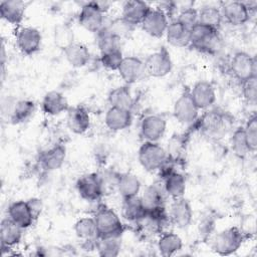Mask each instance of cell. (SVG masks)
Listing matches in <instances>:
<instances>
[{"mask_svg": "<svg viewBox=\"0 0 257 257\" xmlns=\"http://www.w3.org/2000/svg\"><path fill=\"white\" fill-rule=\"evenodd\" d=\"M233 122L234 118L227 111L212 109L202 116L199 128L205 137L218 141L231 131Z\"/></svg>", "mask_w": 257, "mask_h": 257, "instance_id": "6da1fadb", "label": "cell"}, {"mask_svg": "<svg viewBox=\"0 0 257 257\" xmlns=\"http://www.w3.org/2000/svg\"><path fill=\"white\" fill-rule=\"evenodd\" d=\"M219 31L198 23L190 29V45L202 52L214 53L220 47Z\"/></svg>", "mask_w": 257, "mask_h": 257, "instance_id": "7a4b0ae2", "label": "cell"}, {"mask_svg": "<svg viewBox=\"0 0 257 257\" xmlns=\"http://www.w3.org/2000/svg\"><path fill=\"white\" fill-rule=\"evenodd\" d=\"M138 160L147 172L159 171L169 160L167 151L158 142H144L138 152Z\"/></svg>", "mask_w": 257, "mask_h": 257, "instance_id": "3957f363", "label": "cell"}, {"mask_svg": "<svg viewBox=\"0 0 257 257\" xmlns=\"http://www.w3.org/2000/svg\"><path fill=\"white\" fill-rule=\"evenodd\" d=\"M244 239V234L238 227H229L214 237L212 249L222 256L231 255L241 247Z\"/></svg>", "mask_w": 257, "mask_h": 257, "instance_id": "277c9868", "label": "cell"}, {"mask_svg": "<svg viewBox=\"0 0 257 257\" xmlns=\"http://www.w3.org/2000/svg\"><path fill=\"white\" fill-rule=\"evenodd\" d=\"M98 237L120 236L123 231V225L118 215L110 208L100 207L93 216Z\"/></svg>", "mask_w": 257, "mask_h": 257, "instance_id": "5b68a950", "label": "cell"}, {"mask_svg": "<svg viewBox=\"0 0 257 257\" xmlns=\"http://www.w3.org/2000/svg\"><path fill=\"white\" fill-rule=\"evenodd\" d=\"M144 65L146 74L152 77H164L171 72L173 61L170 52L162 47L150 54L144 61Z\"/></svg>", "mask_w": 257, "mask_h": 257, "instance_id": "8992f818", "label": "cell"}, {"mask_svg": "<svg viewBox=\"0 0 257 257\" xmlns=\"http://www.w3.org/2000/svg\"><path fill=\"white\" fill-rule=\"evenodd\" d=\"M79 24L89 32L98 33L104 27V13L96 1H90L81 6L78 13Z\"/></svg>", "mask_w": 257, "mask_h": 257, "instance_id": "52a82bcc", "label": "cell"}, {"mask_svg": "<svg viewBox=\"0 0 257 257\" xmlns=\"http://www.w3.org/2000/svg\"><path fill=\"white\" fill-rule=\"evenodd\" d=\"M230 68L233 75L243 82L253 76H257L256 58L245 51L236 52L230 62Z\"/></svg>", "mask_w": 257, "mask_h": 257, "instance_id": "ba28073f", "label": "cell"}, {"mask_svg": "<svg viewBox=\"0 0 257 257\" xmlns=\"http://www.w3.org/2000/svg\"><path fill=\"white\" fill-rule=\"evenodd\" d=\"M173 114L179 122L184 124H190L197 120L199 115V108L194 103L188 89L183 91V93L175 101Z\"/></svg>", "mask_w": 257, "mask_h": 257, "instance_id": "9c48e42d", "label": "cell"}, {"mask_svg": "<svg viewBox=\"0 0 257 257\" xmlns=\"http://www.w3.org/2000/svg\"><path fill=\"white\" fill-rule=\"evenodd\" d=\"M79 196L88 202L98 201L103 195V189L98 174L89 173L81 176L76 182Z\"/></svg>", "mask_w": 257, "mask_h": 257, "instance_id": "30bf717a", "label": "cell"}, {"mask_svg": "<svg viewBox=\"0 0 257 257\" xmlns=\"http://www.w3.org/2000/svg\"><path fill=\"white\" fill-rule=\"evenodd\" d=\"M16 45L25 55H32L40 49L42 36L38 29L30 26L20 27L16 32Z\"/></svg>", "mask_w": 257, "mask_h": 257, "instance_id": "8fae6325", "label": "cell"}, {"mask_svg": "<svg viewBox=\"0 0 257 257\" xmlns=\"http://www.w3.org/2000/svg\"><path fill=\"white\" fill-rule=\"evenodd\" d=\"M169 218L171 224L177 228H187L193 219V210L189 201L184 197L173 199L169 209Z\"/></svg>", "mask_w": 257, "mask_h": 257, "instance_id": "7c38bea8", "label": "cell"}, {"mask_svg": "<svg viewBox=\"0 0 257 257\" xmlns=\"http://www.w3.org/2000/svg\"><path fill=\"white\" fill-rule=\"evenodd\" d=\"M167 122L165 118L157 114L146 115L140 125L141 136L146 142H158L166 133Z\"/></svg>", "mask_w": 257, "mask_h": 257, "instance_id": "4fadbf2b", "label": "cell"}, {"mask_svg": "<svg viewBox=\"0 0 257 257\" xmlns=\"http://www.w3.org/2000/svg\"><path fill=\"white\" fill-rule=\"evenodd\" d=\"M167 15L159 8H151L150 12L142 22V29L152 37H162L168 28Z\"/></svg>", "mask_w": 257, "mask_h": 257, "instance_id": "5bb4252c", "label": "cell"}, {"mask_svg": "<svg viewBox=\"0 0 257 257\" xmlns=\"http://www.w3.org/2000/svg\"><path fill=\"white\" fill-rule=\"evenodd\" d=\"M189 91L194 103L199 108V110L212 106L216 101L215 88L209 81L199 80Z\"/></svg>", "mask_w": 257, "mask_h": 257, "instance_id": "9a60e30c", "label": "cell"}, {"mask_svg": "<svg viewBox=\"0 0 257 257\" xmlns=\"http://www.w3.org/2000/svg\"><path fill=\"white\" fill-rule=\"evenodd\" d=\"M117 71L121 79L126 84L136 83L146 73L144 61L141 58L133 55L123 57Z\"/></svg>", "mask_w": 257, "mask_h": 257, "instance_id": "2e32d148", "label": "cell"}, {"mask_svg": "<svg viewBox=\"0 0 257 257\" xmlns=\"http://www.w3.org/2000/svg\"><path fill=\"white\" fill-rule=\"evenodd\" d=\"M220 10L223 20L234 26L243 25L250 19L251 12L242 1L227 2Z\"/></svg>", "mask_w": 257, "mask_h": 257, "instance_id": "e0dca14e", "label": "cell"}, {"mask_svg": "<svg viewBox=\"0 0 257 257\" xmlns=\"http://www.w3.org/2000/svg\"><path fill=\"white\" fill-rule=\"evenodd\" d=\"M133 122L132 110L110 106L104 115L106 127L112 132H119L128 127Z\"/></svg>", "mask_w": 257, "mask_h": 257, "instance_id": "ac0fdd59", "label": "cell"}, {"mask_svg": "<svg viewBox=\"0 0 257 257\" xmlns=\"http://www.w3.org/2000/svg\"><path fill=\"white\" fill-rule=\"evenodd\" d=\"M67 126L76 134H84L90 126V115L87 109L82 105L69 107L67 110Z\"/></svg>", "mask_w": 257, "mask_h": 257, "instance_id": "d6986e66", "label": "cell"}, {"mask_svg": "<svg viewBox=\"0 0 257 257\" xmlns=\"http://www.w3.org/2000/svg\"><path fill=\"white\" fill-rule=\"evenodd\" d=\"M150 5L145 1H126L122 6L121 17L133 26L139 24L141 25L142 22L145 20L146 16L148 15V13L150 12Z\"/></svg>", "mask_w": 257, "mask_h": 257, "instance_id": "ffe728a7", "label": "cell"}, {"mask_svg": "<svg viewBox=\"0 0 257 257\" xmlns=\"http://www.w3.org/2000/svg\"><path fill=\"white\" fill-rule=\"evenodd\" d=\"M66 158V148L61 144H56L40 155V165L47 171L52 172L60 169Z\"/></svg>", "mask_w": 257, "mask_h": 257, "instance_id": "44dd1931", "label": "cell"}, {"mask_svg": "<svg viewBox=\"0 0 257 257\" xmlns=\"http://www.w3.org/2000/svg\"><path fill=\"white\" fill-rule=\"evenodd\" d=\"M26 3L19 0H4L0 2V15L10 24L18 25L25 14Z\"/></svg>", "mask_w": 257, "mask_h": 257, "instance_id": "7402d4cb", "label": "cell"}, {"mask_svg": "<svg viewBox=\"0 0 257 257\" xmlns=\"http://www.w3.org/2000/svg\"><path fill=\"white\" fill-rule=\"evenodd\" d=\"M8 218L22 229L29 228L35 221L26 201H15L8 207Z\"/></svg>", "mask_w": 257, "mask_h": 257, "instance_id": "603a6c76", "label": "cell"}, {"mask_svg": "<svg viewBox=\"0 0 257 257\" xmlns=\"http://www.w3.org/2000/svg\"><path fill=\"white\" fill-rule=\"evenodd\" d=\"M42 110L48 115H58L69 109L66 97L57 90L48 91L41 102Z\"/></svg>", "mask_w": 257, "mask_h": 257, "instance_id": "cb8c5ba5", "label": "cell"}, {"mask_svg": "<svg viewBox=\"0 0 257 257\" xmlns=\"http://www.w3.org/2000/svg\"><path fill=\"white\" fill-rule=\"evenodd\" d=\"M164 190L172 199L184 197L186 192V178L183 174L171 170L164 174Z\"/></svg>", "mask_w": 257, "mask_h": 257, "instance_id": "d4e9b609", "label": "cell"}, {"mask_svg": "<svg viewBox=\"0 0 257 257\" xmlns=\"http://www.w3.org/2000/svg\"><path fill=\"white\" fill-rule=\"evenodd\" d=\"M66 61L74 68L85 66L90 59V52L86 45L80 42H72L63 49Z\"/></svg>", "mask_w": 257, "mask_h": 257, "instance_id": "484cf974", "label": "cell"}, {"mask_svg": "<svg viewBox=\"0 0 257 257\" xmlns=\"http://www.w3.org/2000/svg\"><path fill=\"white\" fill-rule=\"evenodd\" d=\"M22 228L11 219L4 218L0 224V239L2 248H11L20 243L22 238Z\"/></svg>", "mask_w": 257, "mask_h": 257, "instance_id": "4316f807", "label": "cell"}, {"mask_svg": "<svg viewBox=\"0 0 257 257\" xmlns=\"http://www.w3.org/2000/svg\"><path fill=\"white\" fill-rule=\"evenodd\" d=\"M147 209L144 206L141 197L135 196L124 198L121 204L122 217L130 222H141L147 216Z\"/></svg>", "mask_w": 257, "mask_h": 257, "instance_id": "83f0119b", "label": "cell"}, {"mask_svg": "<svg viewBox=\"0 0 257 257\" xmlns=\"http://www.w3.org/2000/svg\"><path fill=\"white\" fill-rule=\"evenodd\" d=\"M165 34L169 44L175 47H185L190 45V29L182 25L176 19L169 22Z\"/></svg>", "mask_w": 257, "mask_h": 257, "instance_id": "f1b7e54d", "label": "cell"}, {"mask_svg": "<svg viewBox=\"0 0 257 257\" xmlns=\"http://www.w3.org/2000/svg\"><path fill=\"white\" fill-rule=\"evenodd\" d=\"M166 195L164 187L159 184H152L146 187L141 196V200L147 211H151L160 207H165Z\"/></svg>", "mask_w": 257, "mask_h": 257, "instance_id": "f546056e", "label": "cell"}, {"mask_svg": "<svg viewBox=\"0 0 257 257\" xmlns=\"http://www.w3.org/2000/svg\"><path fill=\"white\" fill-rule=\"evenodd\" d=\"M116 190L122 199L138 196L141 190V181L132 173L118 174Z\"/></svg>", "mask_w": 257, "mask_h": 257, "instance_id": "4dcf8cb0", "label": "cell"}, {"mask_svg": "<svg viewBox=\"0 0 257 257\" xmlns=\"http://www.w3.org/2000/svg\"><path fill=\"white\" fill-rule=\"evenodd\" d=\"M107 101L110 106L127 110H132L135 104L134 97L127 85H121L111 89L107 95Z\"/></svg>", "mask_w": 257, "mask_h": 257, "instance_id": "1f68e13d", "label": "cell"}, {"mask_svg": "<svg viewBox=\"0 0 257 257\" xmlns=\"http://www.w3.org/2000/svg\"><path fill=\"white\" fill-rule=\"evenodd\" d=\"M35 112V103L29 99L16 100L10 114L9 120L13 124H19L27 121Z\"/></svg>", "mask_w": 257, "mask_h": 257, "instance_id": "d6a6232c", "label": "cell"}, {"mask_svg": "<svg viewBox=\"0 0 257 257\" xmlns=\"http://www.w3.org/2000/svg\"><path fill=\"white\" fill-rule=\"evenodd\" d=\"M158 250L162 256L169 257L175 255L183 247L181 237L174 232L163 233L158 240Z\"/></svg>", "mask_w": 257, "mask_h": 257, "instance_id": "836d02e7", "label": "cell"}, {"mask_svg": "<svg viewBox=\"0 0 257 257\" xmlns=\"http://www.w3.org/2000/svg\"><path fill=\"white\" fill-rule=\"evenodd\" d=\"M95 249L103 257H115L121 249L120 236L98 237L95 241Z\"/></svg>", "mask_w": 257, "mask_h": 257, "instance_id": "e575fe53", "label": "cell"}, {"mask_svg": "<svg viewBox=\"0 0 257 257\" xmlns=\"http://www.w3.org/2000/svg\"><path fill=\"white\" fill-rule=\"evenodd\" d=\"M73 230L75 235L84 241H92L98 238L97 228L93 217H82L78 219L73 226Z\"/></svg>", "mask_w": 257, "mask_h": 257, "instance_id": "d590c367", "label": "cell"}, {"mask_svg": "<svg viewBox=\"0 0 257 257\" xmlns=\"http://www.w3.org/2000/svg\"><path fill=\"white\" fill-rule=\"evenodd\" d=\"M199 12V23L209 26L215 30L220 29L223 17L221 10L215 6H204Z\"/></svg>", "mask_w": 257, "mask_h": 257, "instance_id": "8d00e7d4", "label": "cell"}, {"mask_svg": "<svg viewBox=\"0 0 257 257\" xmlns=\"http://www.w3.org/2000/svg\"><path fill=\"white\" fill-rule=\"evenodd\" d=\"M120 40L118 37L111 34L109 31L103 27L97 33V45L101 52H106L110 50L120 49Z\"/></svg>", "mask_w": 257, "mask_h": 257, "instance_id": "74e56055", "label": "cell"}, {"mask_svg": "<svg viewBox=\"0 0 257 257\" xmlns=\"http://www.w3.org/2000/svg\"><path fill=\"white\" fill-rule=\"evenodd\" d=\"M231 147L234 154L240 158H244L248 153H250L246 143L243 126H239L233 132L231 137Z\"/></svg>", "mask_w": 257, "mask_h": 257, "instance_id": "f35d334b", "label": "cell"}, {"mask_svg": "<svg viewBox=\"0 0 257 257\" xmlns=\"http://www.w3.org/2000/svg\"><path fill=\"white\" fill-rule=\"evenodd\" d=\"M243 130L250 153H255L257 150V116L255 113L248 118Z\"/></svg>", "mask_w": 257, "mask_h": 257, "instance_id": "ab89813d", "label": "cell"}, {"mask_svg": "<svg viewBox=\"0 0 257 257\" xmlns=\"http://www.w3.org/2000/svg\"><path fill=\"white\" fill-rule=\"evenodd\" d=\"M104 27L111 34L118 37L119 39H122L132 33L135 26L126 22L122 17H118L113 19L108 25H104Z\"/></svg>", "mask_w": 257, "mask_h": 257, "instance_id": "60d3db41", "label": "cell"}, {"mask_svg": "<svg viewBox=\"0 0 257 257\" xmlns=\"http://www.w3.org/2000/svg\"><path fill=\"white\" fill-rule=\"evenodd\" d=\"M122 59L123 55L120 49L101 52L99 56V61L101 65L109 70H117L122 62Z\"/></svg>", "mask_w": 257, "mask_h": 257, "instance_id": "b9f144b4", "label": "cell"}, {"mask_svg": "<svg viewBox=\"0 0 257 257\" xmlns=\"http://www.w3.org/2000/svg\"><path fill=\"white\" fill-rule=\"evenodd\" d=\"M176 20L180 22L182 25L187 27L188 29H191L196 24L199 23V12L198 9L194 7H187L180 11L178 16L176 17Z\"/></svg>", "mask_w": 257, "mask_h": 257, "instance_id": "7bdbcfd3", "label": "cell"}, {"mask_svg": "<svg viewBox=\"0 0 257 257\" xmlns=\"http://www.w3.org/2000/svg\"><path fill=\"white\" fill-rule=\"evenodd\" d=\"M55 44L64 49L66 46L74 42L73 31L66 25H59L54 32Z\"/></svg>", "mask_w": 257, "mask_h": 257, "instance_id": "ee69618b", "label": "cell"}, {"mask_svg": "<svg viewBox=\"0 0 257 257\" xmlns=\"http://www.w3.org/2000/svg\"><path fill=\"white\" fill-rule=\"evenodd\" d=\"M241 84L244 99L250 104H255L257 100V76H253Z\"/></svg>", "mask_w": 257, "mask_h": 257, "instance_id": "f6af8a7d", "label": "cell"}, {"mask_svg": "<svg viewBox=\"0 0 257 257\" xmlns=\"http://www.w3.org/2000/svg\"><path fill=\"white\" fill-rule=\"evenodd\" d=\"M26 202L28 204V207L31 211V214H32L34 220H37L38 217L40 216V214L42 213V210H43L42 200L39 199V198L33 197V198L28 199Z\"/></svg>", "mask_w": 257, "mask_h": 257, "instance_id": "bcb514c9", "label": "cell"}]
</instances>
